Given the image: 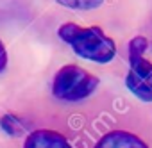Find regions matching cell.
Returning a JSON list of instances; mask_svg holds the SVG:
<instances>
[{
  "label": "cell",
  "mask_w": 152,
  "mask_h": 148,
  "mask_svg": "<svg viewBox=\"0 0 152 148\" xmlns=\"http://www.w3.org/2000/svg\"><path fill=\"white\" fill-rule=\"evenodd\" d=\"M57 34L83 59L106 64L111 62L116 55L115 41L100 27H81L77 23L68 22L59 27Z\"/></svg>",
  "instance_id": "6da1fadb"
},
{
  "label": "cell",
  "mask_w": 152,
  "mask_h": 148,
  "mask_svg": "<svg viewBox=\"0 0 152 148\" xmlns=\"http://www.w3.org/2000/svg\"><path fill=\"white\" fill-rule=\"evenodd\" d=\"M99 88V79L77 64L63 66L52 81V95L63 102H79Z\"/></svg>",
  "instance_id": "7a4b0ae2"
},
{
  "label": "cell",
  "mask_w": 152,
  "mask_h": 148,
  "mask_svg": "<svg viewBox=\"0 0 152 148\" xmlns=\"http://www.w3.org/2000/svg\"><path fill=\"white\" fill-rule=\"evenodd\" d=\"M131 68L125 77L127 89L143 102H152V62L145 57L129 59Z\"/></svg>",
  "instance_id": "3957f363"
},
{
  "label": "cell",
  "mask_w": 152,
  "mask_h": 148,
  "mask_svg": "<svg viewBox=\"0 0 152 148\" xmlns=\"http://www.w3.org/2000/svg\"><path fill=\"white\" fill-rule=\"evenodd\" d=\"M23 148H72V144L63 134L48 128H39L32 130L27 136Z\"/></svg>",
  "instance_id": "277c9868"
},
{
  "label": "cell",
  "mask_w": 152,
  "mask_h": 148,
  "mask_svg": "<svg viewBox=\"0 0 152 148\" xmlns=\"http://www.w3.org/2000/svg\"><path fill=\"white\" fill-rule=\"evenodd\" d=\"M95 148H148V146L136 134H131L127 130H111L97 141Z\"/></svg>",
  "instance_id": "5b68a950"
},
{
  "label": "cell",
  "mask_w": 152,
  "mask_h": 148,
  "mask_svg": "<svg viewBox=\"0 0 152 148\" xmlns=\"http://www.w3.org/2000/svg\"><path fill=\"white\" fill-rule=\"evenodd\" d=\"M0 128H2L6 134H9V136L18 137V136H22L25 132V123L15 114H4L2 118H0Z\"/></svg>",
  "instance_id": "8992f818"
},
{
  "label": "cell",
  "mask_w": 152,
  "mask_h": 148,
  "mask_svg": "<svg viewBox=\"0 0 152 148\" xmlns=\"http://www.w3.org/2000/svg\"><path fill=\"white\" fill-rule=\"evenodd\" d=\"M57 4L68 7V9H75V11H90V9H97L104 4V0H56Z\"/></svg>",
  "instance_id": "52a82bcc"
},
{
  "label": "cell",
  "mask_w": 152,
  "mask_h": 148,
  "mask_svg": "<svg viewBox=\"0 0 152 148\" xmlns=\"http://www.w3.org/2000/svg\"><path fill=\"white\" fill-rule=\"evenodd\" d=\"M147 46H148V41H147V38H143V36H136L134 39H131V43H129V59L143 57Z\"/></svg>",
  "instance_id": "ba28073f"
},
{
  "label": "cell",
  "mask_w": 152,
  "mask_h": 148,
  "mask_svg": "<svg viewBox=\"0 0 152 148\" xmlns=\"http://www.w3.org/2000/svg\"><path fill=\"white\" fill-rule=\"evenodd\" d=\"M7 68V50L2 43V39H0V71H4Z\"/></svg>",
  "instance_id": "9c48e42d"
}]
</instances>
